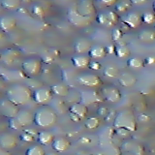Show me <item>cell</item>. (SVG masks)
<instances>
[{
  "label": "cell",
  "mask_w": 155,
  "mask_h": 155,
  "mask_svg": "<svg viewBox=\"0 0 155 155\" xmlns=\"http://www.w3.org/2000/svg\"><path fill=\"white\" fill-rule=\"evenodd\" d=\"M32 90L25 84H15L6 90L7 99L16 106H23L32 99Z\"/></svg>",
  "instance_id": "6da1fadb"
},
{
  "label": "cell",
  "mask_w": 155,
  "mask_h": 155,
  "mask_svg": "<svg viewBox=\"0 0 155 155\" xmlns=\"http://www.w3.org/2000/svg\"><path fill=\"white\" fill-rule=\"evenodd\" d=\"M57 121V114L48 106H41L34 114V124L41 128H50Z\"/></svg>",
  "instance_id": "7a4b0ae2"
},
{
  "label": "cell",
  "mask_w": 155,
  "mask_h": 155,
  "mask_svg": "<svg viewBox=\"0 0 155 155\" xmlns=\"http://www.w3.org/2000/svg\"><path fill=\"white\" fill-rule=\"evenodd\" d=\"M114 126L116 129H125L130 132L137 130L138 124L134 113L131 110H122L115 114L114 119Z\"/></svg>",
  "instance_id": "3957f363"
},
{
  "label": "cell",
  "mask_w": 155,
  "mask_h": 155,
  "mask_svg": "<svg viewBox=\"0 0 155 155\" xmlns=\"http://www.w3.org/2000/svg\"><path fill=\"white\" fill-rule=\"evenodd\" d=\"M34 123V114L28 110H19L18 114L9 119V127L12 130L19 131Z\"/></svg>",
  "instance_id": "277c9868"
},
{
  "label": "cell",
  "mask_w": 155,
  "mask_h": 155,
  "mask_svg": "<svg viewBox=\"0 0 155 155\" xmlns=\"http://www.w3.org/2000/svg\"><path fill=\"white\" fill-rule=\"evenodd\" d=\"M21 68L27 77H36L43 71V61L37 57L27 58L22 62Z\"/></svg>",
  "instance_id": "5b68a950"
},
{
  "label": "cell",
  "mask_w": 155,
  "mask_h": 155,
  "mask_svg": "<svg viewBox=\"0 0 155 155\" xmlns=\"http://www.w3.org/2000/svg\"><path fill=\"white\" fill-rule=\"evenodd\" d=\"M52 92L51 90V87L41 86L33 91L32 98L36 104L40 106H46L48 103H50L52 99Z\"/></svg>",
  "instance_id": "8992f818"
},
{
  "label": "cell",
  "mask_w": 155,
  "mask_h": 155,
  "mask_svg": "<svg viewBox=\"0 0 155 155\" xmlns=\"http://www.w3.org/2000/svg\"><path fill=\"white\" fill-rule=\"evenodd\" d=\"M96 21L99 24L106 27H113L118 23L119 16L114 11H105L97 15Z\"/></svg>",
  "instance_id": "52a82bcc"
},
{
  "label": "cell",
  "mask_w": 155,
  "mask_h": 155,
  "mask_svg": "<svg viewBox=\"0 0 155 155\" xmlns=\"http://www.w3.org/2000/svg\"><path fill=\"white\" fill-rule=\"evenodd\" d=\"M76 11L78 14H80L81 17L92 18V17L96 14L95 4L91 0H81L79 1L76 5Z\"/></svg>",
  "instance_id": "ba28073f"
},
{
  "label": "cell",
  "mask_w": 155,
  "mask_h": 155,
  "mask_svg": "<svg viewBox=\"0 0 155 155\" xmlns=\"http://www.w3.org/2000/svg\"><path fill=\"white\" fill-rule=\"evenodd\" d=\"M77 81L81 85L86 87H99L103 84L101 78L98 75L92 74V73H84V74L78 76Z\"/></svg>",
  "instance_id": "9c48e42d"
},
{
  "label": "cell",
  "mask_w": 155,
  "mask_h": 155,
  "mask_svg": "<svg viewBox=\"0 0 155 155\" xmlns=\"http://www.w3.org/2000/svg\"><path fill=\"white\" fill-rule=\"evenodd\" d=\"M67 18L73 25L78 27H84L91 23L92 18L81 17L80 14H78L75 8H70L67 12Z\"/></svg>",
  "instance_id": "30bf717a"
},
{
  "label": "cell",
  "mask_w": 155,
  "mask_h": 155,
  "mask_svg": "<svg viewBox=\"0 0 155 155\" xmlns=\"http://www.w3.org/2000/svg\"><path fill=\"white\" fill-rule=\"evenodd\" d=\"M18 144V138L13 133L4 132L0 134V147L3 149H13Z\"/></svg>",
  "instance_id": "8fae6325"
},
{
  "label": "cell",
  "mask_w": 155,
  "mask_h": 155,
  "mask_svg": "<svg viewBox=\"0 0 155 155\" xmlns=\"http://www.w3.org/2000/svg\"><path fill=\"white\" fill-rule=\"evenodd\" d=\"M19 111L18 107L10 102L7 98L0 100V114L3 116H6L9 119L15 117Z\"/></svg>",
  "instance_id": "7c38bea8"
},
{
  "label": "cell",
  "mask_w": 155,
  "mask_h": 155,
  "mask_svg": "<svg viewBox=\"0 0 155 155\" xmlns=\"http://www.w3.org/2000/svg\"><path fill=\"white\" fill-rule=\"evenodd\" d=\"M122 23L125 26H127L128 28H138L140 25H142V15L139 14L138 12H129L123 16L122 18Z\"/></svg>",
  "instance_id": "4fadbf2b"
},
{
  "label": "cell",
  "mask_w": 155,
  "mask_h": 155,
  "mask_svg": "<svg viewBox=\"0 0 155 155\" xmlns=\"http://www.w3.org/2000/svg\"><path fill=\"white\" fill-rule=\"evenodd\" d=\"M102 94H103L104 99L110 103H117L122 97L119 89L114 86H105L102 90Z\"/></svg>",
  "instance_id": "5bb4252c"
},
{
  "label": "cell",
  "mask_w": 155,
  "mask_h": 155,
  "mask_svg": "<svg viewBox=\"0 0 155 155\" xmlns=\"http://www.w3.org/2000/svg\"><path fill=\"white\" fill-rule=\"evenodd\" d=\"M17 26V19L12 16L5 15L0 17V31L3 33H9L13 31Z\"/></svg>",
  "instance_id": "9a60e30c"
},
{
  "label": "cell",
  "mask_w": 155,
  "mask_h": 155,
  "mask_svg": "<svg viewBox=\"0 0 155 155\" xmlns=\"http://www.w3.org/2000/svg\"><path fill=\"white\" fill-rule=\"evenodd\" d=\"M91 47L92 44L89 40L85 38H80L74 44V51L78 54H84V53H88Z\"/></svg>",
  "instance_id": "2e32d148"
},
{
  "label": "cell",
  "mask_w": 155,
  "mask_h": 155,
  "mask_svg": "<svg viewBox=\"0 0 155 155\" xmlns=\"http://www.w3.org/2000/svg\"><path fill=\"white\" fill-rule=\"evenodd\" d=\"M72 64L78 69H86L89 67L90 64V57L84 54H78L72 57Z\"/></svg>",
  "instance_id": "e0dca14e"
},
{
  "label": "cell",
  "mask_w": 155,
  "mask_h": 155,
  "mask_svg": "<svg viewBox=\"0 0 155 155\" xmlns=\"http://www.w3.org/2000/svg\"><path fill=\"white\" fill-rule=\"evenodd\" d=\"M118 82L121 86L123 87H130L134 86L137 84V77L132 73L125 72L118 76Z\"/></svg>",
  "instance_id": "ac0fdd59"
},
{
  "label": "cell",
  "mask_w": 155,
  "mask_h": 155,
  "mask_svg": "<svg viewBox=\"0 0 155 155\" xmlns=\"http://www.w3.org/2000/svg\"><path fill=\"white\" fill-rule=\"evenodd\" d=\"M69 111L71 114L77 115L80 119H84L88 114V108H87V106L79 102V103H74L71 105L69 108Z\"/></svg>",
  "instance_id": "d6986e66"
},
{
  "label": "cell",
  "mask_w": 155,
  "mask_h": 155,
  "mask_svg": "<svg viewBox=\"0 0 155 155\" xmlns=\"http://www.w3.org/2000/svg\"><path fill=\"white\" fill-rule=\"evenodd\" d=\"M19 56V51L14 48H8L1 53V61L6 65H11Z\"/></svg>",
  "instance_id": "ffe728a7"
},
{
  "label": "cell",
  "mask_w": 155,
  "mask_h": 155,
  "mask_svg": "<svg viewBox=\"0 0 155 155\" xmlns=\"http://www.w3.org/2000/svg\"><path fill=\"white\" fill-rule=\"evenodd\" d=\"M71 147V143L65 138H57L54 139L52 143V149L54 151L61 153V152H65L66 150H68Z\"/></svg>",
  "instance_id": "44dd1931"
},
{
  "label": "cell",
  "mask_w": 155,
  "mask_h": 155,
  "mask_svg": "<svg viewBox=\"0 0 155 155\" xmlns=\"http://www.w3.org/2000/svg\"><path fill=\"white\" fill-rule=\"evenodd\" d=\"M138 38L140 42L143 43H151L155 41V29L152 28H144L138 34Z\"/></svg>",
  "instance_id": "7402d4cb"
},
{
  "label": "cell",
  "mask_w": 155,
  "mask_h": 155,
  "mask_svg": "<svg viewBox=\"0 0 155 155\" xmlns=\"http://www.w3.org/2000/svg\"><path fill=\"white\" fill-rule=\"evenodd\" d=\"M54 135H53L51 132L50 131H41V132L38 133V136H37V140L39 143H41L42 145H48L53 143V140H54Z\"/></svg>",
  "instance_id": "603a6c76"
},
{
  "label": "cell",
  "mask_w": 155,
  "mask_h": 155,
  "mask_svg": "<svg viewBox=\"0 0 155 155\" xmlns=\"http://www.w3.org/2000/svg\"><path fill=\"white\" fill-rule=\"evenodd\" d=\"M107 55L106 48L100 45L92 46L90 51H88V56L93 59H100V58H104Z\"/></svg>",
  "instance_id": "cb8c5ba5"
},
{
  "label": "cell",
  "mask_w": 155,
  "mask_h": 155,
  "mask_svg": "<svg viewBox=\"0 0 155 155\" xmlns=\"http://www.w3.org/2000/svg\"><path fill=\"white\" fill-rule=\"evenodd\" d=\"M52 94L58 97H67L70 93V88L64 84H55L51 87Z\"/></svg>",
  "instance_id": "d4e9b609"
},
{
  "label": "cell",
  "mask_w": 155,
  "mask_h": 155,
  "mask_svg": "<svg viewBox=\"0 0 155 155\" xmlns=\"http://www.w3.org/2000/svg\"><path fill=\"white\" fill-rule=\"evenodd\" d=\"M114 54L119 58H125L131 54V51L128 46L124 43H118L115 46V53Z\"/></svg>",
  "instance_id": "484cf974"
},
{
  "label": "cell",
  "mask_w": 155,
  "mask_h": 155,
  "mask_svg": "<svg viewBox=\"0 0 155 155\" xmlns=\"http://www.w3.org/2000/svg\"><path fill=\"white\" fill-rule=\"evenodd\" d=\"M129 144L131 145V147H133V148L122 147L125 151L129 152L132 155H144V148H143V145L138 144V143H133V142H129Z\"/></svg>",
  "instance_id": "4316f807"
},
{
  "label": "cell",
  "mask_w": 155,
  "mask_h": 155,
  "mask_svg": "<svg viewBox=\"0 0 155 155\" xmlns=\"http://www.w3.org/2000/svg\"><path fill=\"white\" fill-rule=\"evenodd\" d=\"M97 100H98V97H97L96 92H82L80 103L86 106L87 104H92V102H98Z\"/></svg>",
  "instance_id": "83f0119b"
},
{
  "label": "cell",
  "mask_w": 155,
  "mask_h": 155,
  "mask_svg": "<svg viewBox=\"0 0 155 155\" xmlns=\"http://www.w3.org/2000/svg\"><path fill=\"white\" fill-rule=\"evenodd\" d=\"M103 75L106 78H109V79H114V78L118 77L119 70L114 65H107L103 70Z\"/></svg>",
  "instance_id": "f1b7e54d"
},
{
  "label": "cell",
  "mask_w": 155,
  "mask_h": 155,
  "mask_svg": "<svg viewBox=\"0 0 155 155\" xmlns=\"http://www.w3.org/2000/svg\"><path fill=\"white\" fill-rule=\"evenodd\" d=\"M127 66L131 69H142V68L144 66V62L142 58L140 57H131L127 60Z\"/></svg>",
  "instance_id": "f546056e"
},
{
  "label": "cell",
  "mask_w": 155,
  "mask_h": 155,
  "mask_svg": "<svg viewBox=\"0 0 155 155\" xmlns=\"http://www.w3.org/2000/svg\"><path fill=\"white\" fill-rule=\"evenodd\" d=\"M21 2L19 0H4L0 5L6 10H10V11H13V10H17L21 8Z\"/></svg>",
  "instance_id": "4dcf8cb0"
},
{
  "label": "cell",
  "mask_w": 155,
  "mask_h": 155,
  "mask_svg": "<svg viewBox=\"0 0 155 155\" xmlns=\"http://www.w3.org/2000/svg\"><path fill=\"white\" fill-rule=\"evenodd\" d=\"M31 12L35 17L37 18H44L47 15V9L43 6L40 3H35L33 4V6L31 8Z\"/></svg>",
  "instance_id": "1f68e13d"
},
{
  "label": "cell",
  "mask_w": 155,
  "mask_h": 155,
  "mask_svg": "<svg viewBox=\"0 0 155 155\" xmlns=\"http://www.w3.org/2000/svg\"><path fill=\"white\" fill-rule=\"evenodd\" d=\"M132 7V3L131 1H127V0H123V1L116 2L114 5L115 13H125Z\"/></svg>",
  "instance_id": "d6a6232c"
},
{
  "label": "cell",
  "mask_w": 155,
  "mask_h": 155,
  "mask_svg": "<svg viewBox=\"0 0 155 155\" xmlns=\"http://www.w3.org/2000/svg\"><path fill=\"white\" fill-rule=\"evenodd\" d=\"M100 123L101 120L99 117H97V116H90L85 121V127L89 130H94L99 127Z\"/></svg>",
  "instance_id": "836d02e7"
},
{
  "label": "cell",
  "mask_w": 155,
  "mask_h": 155,
  "mask_svg": "<svg viewBox=\"0 0 155 155\" xmlns=\"http://www.w3.org/2000/svg\"><path fill=\"white\" fill-rule=\"evenodd\" d=\"M25 155H46V151L41 145H33L26 150Z\"/></svg>",
  "instance_id": "e575fe53"
},
{
  "label": "cell",
  "mask_w": 155,
  "mask_h": 155,
  "mask_svg": "<svg viewBox=\"0 0 155 155\" xmlns=\"http://www.w3.org/2000/svg\"><path fill=\"white\" fill-rule=\"evenodd\" d=\"M142 21L145 24H154L155 23V14L153 12H144L142 15Z\"/></svg>",
  "instance_id": "d590c367"
},
{
  "label": "cell",
  "mask_w": 155,
  "mask_h": 155,
  "mask_svg": "<svg viewBox=\"0 0 155 155\" xmlns=\"http://www.w3.org/2000/svg\"><path fill=\"white\" fill-rule=\"evenodd\" d=\"M19 139H21V140H23V142H25V143H32L35 140L36 137L35 136H33L32 134L26 132V131H23V133L21 135Z\"/></svg>",
  "instance_id": "8d00e7d4"
},
{
  "label": "cell",
  "mask_w": 155,
  "mask_h": 155,
  "mask_svg": "<svg viewBox=\"0 0 155 155\" xmlns=\"http://www.w3.org/2000/svg\"><path fill=\"white\" fill-rule=\"evenodd\" d=\"M122 37H123V31L121 28H115L113 30V32H111V38H113V40L115 42L120 41V39Z\"/></svg>",
  "instance_id": "74e56055"
},
{
  "label": "cell",
  "mask_w": 155,
  "mask_h": 155,
  "mask_svg": "<svg viewBox=\"0 0 155 155\" xmlns=\"http://www.w3.org/2000/svg\"><path fill=\"white\" fill-rule=\"evenodd\" d=\"M116 134H117L119 137L123 138V139H126V138H128L129 136H130L131 132H130V131H128V130L119 128V129H116Z\"/></svg>",
  "instance_id": "f35d334b"
},
{
  "label": "cell",
  "mask_w": 155,
  "mask_h": 155,
  "mask_svg": "<svg viewBox=\"0 0 155 155\" xmlns=\"http://www.w3.org/2000/svg\"><path fill=\"white\" fill-rule=\"evenodd\" d=\"M116 1L114 0H100V1H97V4H99L100 6H103V7H110V6H113V5H115Z\"/></svg>",
  "instance_id": "ab89813d"
},
{
  "label": "cell",
  "mask_w": 155,
  "mask_h": 155,
  "mask_svg": "<svg viewBox=\"0 0 155 155\" xmlns=\"http://www.w3.org/2000/svg\"><path fill=\"white\" fill-rule=\"evenodd\" d=\"M136 119H137L138 121H140V122L142 123H147L148 121L151 120V117H150L149 115L147 114H140L138 117H136Z\"/></svg>",
  "instance_id": "60d3db41"
},
{
  "label": "cell",
  "mask_w": 155,
  "mask_h": 155,
  "mask_svg": "<svg viewBox=\"0 0 155 155\" xmlns=\"http://www.w3.org/2000/svg\"><path fill=\"white\" fill-rule=\"evenodd\" d=\"M110 110L108 108H106V107H100V108L97 110V114L100 116H103V117H106L107 115L109 114Z\"/></svg>",
  "instance_id": "b9f144b4"
},
{
  "label": "cell",
  "mask_w": 155,
  "mask_h": 155,
  "mask_svg": "<svg viewBox=\"0 0 155 155\" xmlns=\"http://www.w3.org/2000/svg\"><path fill=\"white\" fill-rule=\"evenodd\" d=\"M143 62H144V64L152 65V64H154V63H155V56L149 55V56H147V58H145V59L143 60Z\"/></svg>",
  "instance_id": "7bdbcfd3"
},
{
  "label": "cell",
  "mask_w": 155,
  "mask_h": 155,
  "mask_svg": "<svg viewBox=\"0 0 155 155\" xmlns=\"http://www.w3.org/2000/svg\"><path fill=\"white\" fill-rule=\"evenodd\" d=\"M106 48V51L107 54H114L115 53V46L114 45H109L108 47Z\"/></svg>",
  "instance_id": "ee69618b"
},
{
  "label": "cell",
  "mask_w": 155,
  "mask_h": 155,
  "mask_svg": "<svg viewBox=\"0 0 155 155\" xmlns=\"http://www.w3.org/2000/svg\"><path fill=\"white\" fill-rule=\"evenodd\" d=\"M101 64L99 62H90V64H89V67L91 70H100L101 69Z\"/></svg>",
  "instance_id": "f6af8a7d"
},
{
  "label": "cell",
  "mask_w": 155,
  "mask_h": 155,
  "mask_svg": "<svg viewBox=\"0 0 155 155\" xmlns=\"http://www.w3.org/2000/svg\"><path fill=\"white\" fill-rule=\"evenodd\" d=\"M70 118H71V120H73L74 122H79V121L81 120L79 117H78L77 115H75V114H71L70 113Z\"/></svg>",
  "instance_id": "bcb514c9"
},
{
  "label": "cell",
  "mask_w": 155,
  "mask_h": 155,
  "mask_svg": "<svg viewBox=\"0 0 155 155\" xmlns=\"http://www.w3.org/2000/svg\"><path fill=\"white\" fill-rule=\"evenodd\" d=\"M84 142H85V143H89V142H90V140H89L88 138H81V139L79 140V143H84Z\"/></svg>",
  "instance_id": "7dc6e473"
},
{
  "label": "cell",
  "mask_w": 155,
  "mask_h": 155,
  "mask_svg": "<svg viewBox=\"0 0 155 155\" xmlns=\"http://www.w3.org/2000/svg\"><path fill=\"white\" fill-rule=\"evenodd\" d=\"M4 39V36H3V32L0 31V40H3Z\"/></svg>",
  "instance_id": "c3c4849f"
},
{
  "label": "cell",
  "mask_w": 155,
  "mask_h": 155,
  "mask_svg": "<svg viewBox=\"0 0 155 155\" xmlns=\"http://www.w3.org/2000/svg\"><path fill=\"white\" fill-rule=\"evenodd\" d=\"M152 8H153V13L155 14V1L152 3Z\"/></svg>",
  "instance_id": "681fc988"
},
{
  "label": "cell",
  "mask_w": 155,
  "mask_h": 155,
  "mask_svg": "<svg viewBox=\"0 0 155 155\" xmlns=\"http://www.w3.org/2000/svg\"><path fill=\"white\" fill-rule=\"evenodd\" d=\"M46 155H58V154L54 153V152H51V153H48V154H46Z\"/></svg>",
  "instance_id": "f907efd6"
},
{
  "label": "cell",
  "mask_w": 155,
  "mask_h": 155,
  "mask_svg": "<svg viewBox=\"0 0 155 155\" xmlns=\"http://www.w3.org/2000/svg\"><path fill=\"white\" fill-rule=\"evenodd\" d=\"M0 60H1V52H0Z\"/></svg>",
  "instance_id": "816d5d0a"
},
{
  "label": "cell",
  "mask_w": 155,
  "mask_h": 155,
  "mask_svg": "<svg viewBox=\"0 0 155 155\" xmlns=\"http://www.w3.org/2000/svg\"><path fill=\"white\" fill-rule=\"evenodd\" d=\"M0 98H1V92H0Z\"/></svg>",
  "instance_id": "f5cc1de1"
},
{
  "label": "cell",
  "mask_w": 155,
  "mask_h": 155,
  "mask_svg": "<svg viewBox=\"0 0 155 155\" xmlns=\"http://www.w3.org/2000/svg\"><path fill=\"white\" fill-rule=\"evenodd\" d=\"M89 155H93V154H89Z\"/></svg>",
  "instance_id": "db71d44e"
}]
</instances>
